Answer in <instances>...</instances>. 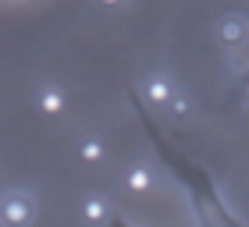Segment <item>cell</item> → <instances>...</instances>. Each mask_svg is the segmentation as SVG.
<instances>
[{"mask_svg": "<svg viewBox=\"0 0 249 227\" xmlns=\"http://www.w3.org/2000/svg\"><path fill=\"white\" fill-rule=\"evenodd\" d=\"M0 220L7 227H29L36 220V199H32L25 188L4 192V199H0Z\"/></svg>", "mask_w": 249, "mask_h": 227, "instance_id": "6da1fadb", "label": "cell"}, {"mask_svg": "<svg viewBox=\"0 0 249 227\" xmlns=\"http://www.w3.org/2000/svg\"><path fill=\"white\" fill-rule=\"evenodd\" d=\"M213 36H217V43H221L224 50L242 47V43L249 39V18H246V15H235V11H228V15H221L217 21H213Z\"/></svg>", "mask_w": 249, "mask_h": 227, "instance_id": "7a4b0ae2", "label": "cell"}, {"mask_svg": "<svg viewBox=\"0 0 249 227\" xmlns=\"http://www.w3.org/2000/svg\"><path fill=\"white\" fill-rule=\"evenodd\" d=\"M175 93H178V85L171 82V75H164V71H153V75L142 78V96L150 99L153 107H164L167 110V103H171Z\"/></svg>", "mask_w": 249, "mask_h": 227, "instance_id": "3957f363", "label": "cell"}, {"mask_svg": "<svg viewBox=\"0 0 249 227\" xmlns=\"http://www.w3.org/2000/svg\"><path fill=\"white\" fill-rule=\"evenodd\" d=\"M68 107V93L61 85H53V82H43L36 89V110L39 114H47V117H57V114H64Z\"/></svg>", "mask_w": 249, "mask_h": 227, "instance_id": "277c9868", "label": "cell"}, {"mask_svg": "<svg viewBox=\"0 0 249 227\" xmlns=\"http://www.w3.org/2000/svg\"><path fill=\"white\" fill-rule=\"evenodd\" d=\"M82 220L89 227H104L110 220V199L104 195V192H89V195L82 199Z\"/></svg>", "mask_w": 249, "mask_h": 227, "instance_id": "5b68a950", "label": "cell"}, {"mask_svg": "<svg viewBox=\"0 0 249 227\" xmlns=\"http://www.w3.org/2000/svg\"><path fill=\"white\" fill-rule=\"evenodd\" d=\"M153 188V167L150 163H132L124 170V192L128 195H146Z\"/></svg>", "mask_w": 249, "mask_h": 227, "instance_id": "8992f818", "label": "cell"}, {"mask_svg": "<svg viewBox=\"0 0 249 227\" xmlns=\"http://www.w3.org/2000/svg\"><path fill=\"white\" fill-rule=\"evenodd\" d=\"M104 156H107V142L100 139V135H82V139H78V160L86 167L104 163Z\"/></svg>", "mask_w": 249, "mask_h": 227, "instance_id": "52a82bcc", "label": "cell"}, {"mask_svg": "<svg viewBox=\"0 0 249 227\" xmlns=\"http://www.w3.org/2000/svg\"><path fill=\"white\" fill-rule=\"evenodd\" d=\"M167 114H171V117H192V114H196V103H192V96L185 93L182 85H178V93L171 96V103H167Z\"/></svg>", "mask_w": 249, "mask_h": 227, "instance_id": "ba28073f", "label": "cell"}, {"mask_svg": "<svg viewBox=\"0 0 249 227\" xmlns=\"http://www.w3.org/2000/svg\"><path fill=\"white\" fill-rule=\"evenodd\" d=\"M246 107H249V85H246Z\"/></svg>", "mask_w": 249, "mask_h": 227, "instance_id": "9c48e42d", "label": "cell"}, {"mask_svg": "<svg viewBox=\"0 0 249 227\" xmlns=\"http://www.w3.org/2000/svg\"><path fill=\"white\" fill-rule=\"evenodd\" d=\"M0 227H7V224H4V220H0Z\"/></svg>", "mask_w": 249, "mask_h": 227, "instance_id": "30bf717a", "label": "cell"}]
</instances>
